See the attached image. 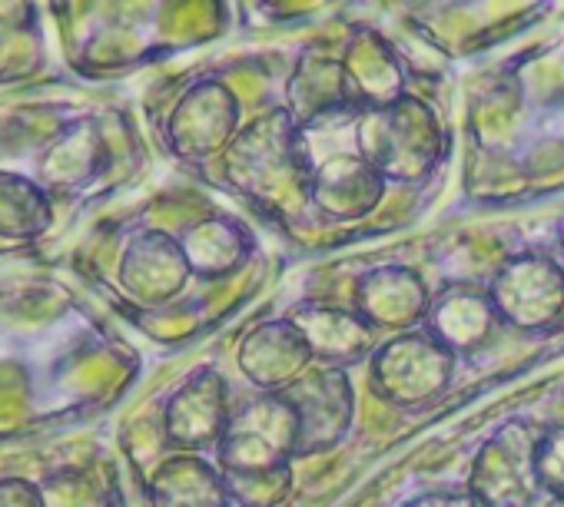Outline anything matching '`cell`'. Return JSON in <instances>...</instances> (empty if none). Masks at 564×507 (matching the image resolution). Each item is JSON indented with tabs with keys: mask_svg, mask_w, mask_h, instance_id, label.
<instances>
[{
	"mask_svg": "<svg viewBox=\"0 0 564 507\" xmlns=\"http://www.w3.org/2000/svg\"><path fill=\"white\" fill-rule=\"evenodd\" d=\"M455 80L366 0L216 51L163 87L166 143L275 229L339 235L415 216L452 156Z\"/></svg>",
	"mask_w": 564,
	"mask_h": 507,
	"instance_id": "obj_1",
	"label": "cell"
},
{
	"mask_svg": "<svg viewBox=\"0 0 564 507\" xmlns=\"http://www.w3.org/2000/svg\"><path fill=\"white\" fill-rule=\"evenodd\" d=\"M462 100L471 199L508 202L564 186V21L468 70Z\"/></svg>",
	"mask_w": 564,
	"mask_h": 507,
	"instance_id": "obj_2",
	"label": "cell"
},
{
	"mask_svg": "<svg viewBox=\"0 0 564 507\" xmlns=\"http://www.w3.org/2000/svg\"><path fill=\"white\" fill-rule=\"evenodd\" d=\"M399 34L442 64L511 47L547 24L561 0H366Z\"/></svg>",
	"mask_w": 564,
	"mask_h": 507,
	"instance_id": "obj_3",
	"label": "cell"
},
{
	"mask_svg": "<svg viewBox=\"0 0 564 507\" xmlns=\"http://www.w3.org/2000/svg\"><path fill=\"white\" fill-rule=\"evenodd\" d=\"M352 0H232L236 27L246 37H275L306 31L336 11H343Z\"/></svg>",
	"mask_w": 564,
	"mask_h": 507,
	"instance_id": "obj_4",
	"label": "cell"
}]
</instances>
